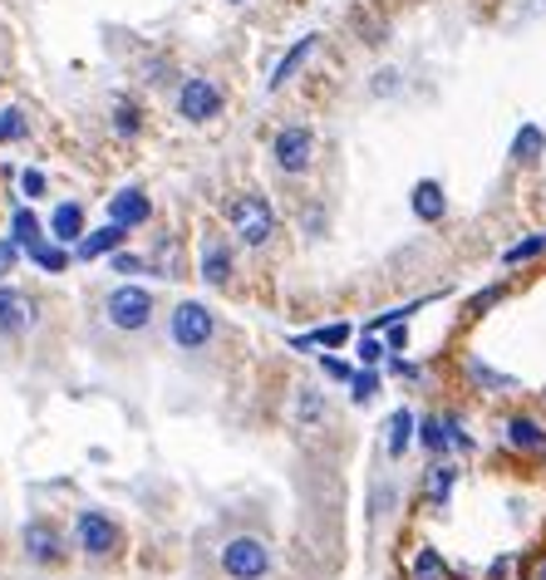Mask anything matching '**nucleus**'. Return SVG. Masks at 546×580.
Listing matches in <instances>:
<instances>
[{"label":"nucleus","instance_id":"nucleus-1","mask_svg":"<svg viewBox=\"0 0 546 580\" xmlns=\"http://www.w3.org/2000/svg\"><path fill=\"white\" fill-rule=\"evenodd\" d=\"M222 340V315L207 300H177L167 305V344L187 360H203L212 354V344Z\"/></svg>","mask_w":546,"mask_h":580},{"label":"nucleus","instance_id":"nucleus-2","mask_svg":"<svg viewBox=\"0 0 546 580\" xmlns=\"http://www.w3.org/2000/svg\"><path fill=\"white\" fill-rule=\"evenodd\" d=\"M69 541H75V551L89 566H109V561H119V556L129 551V532H123V522L113 512H103V507H79L75 526H69Z\"/></svg>","mask_w":546,"mask_h":580},{"label":"nucleus","instance_id":"nucleus-3","mask_svg":"<svg viewBox=\"0 0 546 580\" xmlns=\"http://www.w3.org/2000/svg\"><path fill=\"white\" fill-rule=\"evenodd\" d=\"M99 315L113 335H143L157 320V295L149 286H139V281H119V286L103 291Z\"/></svg>","mask_w":546,"mask_h":580},{"label":"nucleus","instance_id":"nucleus-4","mask_svg":"<svg viewBox=\"0 0 546 580\" xmlns=\"http://www.w3.org/2000/svg\"><path fill=\"white\" fill-rule=\"evenodd\" d=\"M335 424V394L325 384H315V379H301L296 389H291V404H286V428L296 442H315L325 438Z\"/></svg>","mask_w":546,"mask_h":580},{"label":"nucleus","instance_id":"nucleus-5","mask_svg":"<svg viewBox=\"0 0 546 580\" xmlns=\"http://www.w3.org/2000/svg\"><path fill=\"white\" fill-rule=\"evenodd\" d=\"M217 571H222V580H271L276 576V551H271L266 536L232 532L217 546Z\"/></svg>","mask_w":546,"mask_h":580},{"label":"nucleus","instance_id":"nucleus-6","mask_svg":"<svg viewBox=\"0 0 546 580\" xmlns=\"http://www.w3.org/2000/svg\"><path fill=\"white\" fill-rule=\"evenodd\" d=\"M227 227H232L227 237H232L237 247L266 251L271 241H276V207L261 193H237L232 203H227Z\"/></svg>","mask_w":546,"mask_h":580},{"label":"nucleus","instance_id":"nucleus-7","mask_svg":"<svg viewBox=\"0 0 546 580\" xmlns=\"http://www.w3.org/2000/svg\"><path fill=\"white\" fill-rule=\"evenodd\" d=\"M173 109L187 129H207V123H217L227 109L222 84H217L212 74H197V69L183 74V79H177V94H173Z\"/></svg>","mask_w":546,"mask_h":580},{"label":"nucleus","instance_id":"nucleus-8","mask_svg":"<svg viewBox=\"0 0 546 580\" xmlns=\"http://www.w3.org/2000/svg\"><path fill=\"white\" fill-rule=\"evenodd\" d=\"M65 532H59V522H50V516H30L25 526H20V556H25V566H35V571H55L59 561L69 556Z\"/></svg>","mask_w":546,"mask_h":580},{"label":"nucleus","instance_id":"nucleus-9","mask_svg":"<svg viewBox=\"0 0 546 580\" xmlns=\"http://www.w3.org/2000/svg\"><path fill=\"white\" fill-rule=\"evenodd\" d=\"M315 157H320V139H315L310 123H286V129H276V139H271V163H276V173L306 177L315 167Z\"/></svg>","mask_w":546,"mask_h":580},{"label":"nucleus","instance_id":"nucleus-10","mask_svg":"<svg viewBox=\"0 0 546 580\" xmlns=\"http://www.w3.org/2000/svg\"><path fill=\"white\" fill-rule=\"evenodd\" d=\"M197 281L207 291H232L237 286V241H227L222 231H203V241H197Z\"/></svg>","mask_w":546,"mask_h":580},{"label":"nucleus","instance_id":"nucleus-11","mask_svg":"<svg viewBox=\"0 0 546 580\" xmlns=\"http://www.w3.org/2000/svg\"><path fill=\"white\" fill-rule=\"evenodd\" d=\"M458 462L454 458H434L424 468V478H418V507H424L428 516H444L448 507H454V492H458Z\"/></svg>","mask_w":546,"mask_h":580},{"label":"nucleus","instance_id":"nucleus-12","mask_svg":"<svg viewBox=\"0 0 546 580\" xmlns=\"http://www.w3.org/2000/svg\"><path fill=\"white\" fill-rule=\"evenodd\" d=\"M35 325H40V300L20 286H10V281H0V340H25Z\"/></svg>","mask_w":546,"mask_h":580},{"label":"nucleus","instance_id":"nucleus-13","mask_svg":"<svg viewBox=\"0 0 546 580\" xmlns=\"http://www.w3.org/2000/svg\"><path fill=\"white\" fill-rule=\"evenodd\" d=\"M502 448L517 458H546V424L537 414H507L502 418Z\"/></svg>","mask_w":546,"mask_h":580},{"label":"nucleus","instance_id":"nucleus-14","mask_svg":"<svg viewBox=\"0 0 546 580\" xmlns=\"http://www.w3.org/2000/svg\"><path fill=\"white\" fill-rule=\"evenodd\" d=\"M109 221H119V227H129V231L149 227V221H153V197L143 193L139 183L119 187V193L109 197Z\"/></svg>","mask_w":546,"mask_h":580},{"label":"nucleus","instance_id":"nucleus-15","mask_svg":"<svg viewBox=\"0 0 546 580\" xmlns=\"http://www.w3.org/2000/svg\"><path fill=\"white\" fill-rule=\"evenodd\" d=\"M45 231H50V241H59V247H79V237L89 231V212H84V203H75V197L55 203V207H50Z\"/></svg>","mask_w":546,"mask_h":580},{"label":"nucleus","instance_id":"nucleus-16","mask_svg":"<svg viewBox=\"0 0 546 580\" xmlns=\"http://www.w3.org/2000/svg\"><path fill=\"white\" fill-rule=\"evenodd\" d=\"M408 212L414 221H424V227H438V221L448 217V193L438 177H418L414 187H408Z\"/></svg>","mask_w":546,"mask_h":580},{"label":"nucleus","instance_id":"nucleus-17","mask_svg":"<svg viewBox=\"0 0 546 580\" xmlns=\"http://www.w3.org/2000/svg\"><path fill=\"white\" fill-rule=\"evenodd\" d=\"M129 247V227H119V221H103V227H94V231H84L79 237V247H75V261H103V256H113V251H123Z\"/></svg>","mask_w":546,"mask_h":580},{"label":"nucleus","instance_id":"nucleus-18","mask_svg":"<svg viewBox=\"0 0 546 580\" xmlns=\"http://www.w3.org/2000/svg\"><path fill=\"white\" fill-rule=\"evenodd\" d=\"M414 448H418V414L414 408H394L390 424H384V458L404 462Z\"/></svg>","mask_w":546,"mask_h":580},{"label":"nucleus","instance_id":"nucleus-19","mask_svg":"<svg viewBox=\"0 0 546 580\" xmlns=\"http://www.w3.org/2000/svg\"><path fill=\"white\" fill-rule=\"evenodd\" d=\"M320 40H325V35H315V30H310V35H301L296 45H291L286 55L276 59V69H271V79H266V89H271V94H281V89H286V84H291L301 69L310 65V55H315V50H320Z\"/></svg>","mask_w":546,"mask_h":580},{"label":"nucleus","instance_id":"nucleus-20","mask_svg":"<svg viewBox=\"0 0 546 580\" xmlns=\"http://www.w3.org/2000/svg\"><path fill=\"white\" fill-rule=\"evenodd\" d=\"M463 379L478 394H517L522 379L517 374H502V369H492L482 354H463Z\"/></svg>","mask_w":546,"mask_h":580},{"label":"nucleus","instance_id":"nucleus-21","mask_svg":"<svg viewBox=\"0 0 546 580\" xmlns=\"http://www.w3.org/2000/svg\"><path fill=\"white\" fill-rule=\"evenodd\" d=\"M143 129H149V113H143V103L133 99V94H119V99L109 103V133L123 143L143 139Z\"/></svg>","mask_w":546,"mask_h":580},{"label":"nucleus","instance_id":"nucleus-22","mask_svg":"<svg viewBox=\"0 0 546 580\" xmlns=\"http://www.w3.org/2000/svg\"><path fill=\"white\" fill-rule=\"evenodd\" d=\"M507 157H512L517 167H537L542 157H546V129H542V123H522V129L512 133Z\"/></svg>","mask_w":546,"mask_h":580},{"label":"nucleus","instance_id":"nucleus-23","mask_svg":"<svg viewBox=\"0 0 546 580\" xmlns=\"http://www.w3.org/2000/svg\"><path fill=\"white\" fill-rule=\"evenodd\" d=\"M25 261L35 271H45V276H65L69 266H75V247H59V241H35V247L25 251Z\"/></svg>","mask_w":546,"mask_h":580},{"label":"nucleus","instance_id":"nucleus-24","mask_svg":"<svg viewBox=\"0 0 546 580\" xmlns=\"http://www.w3.org/2000/svg\"><path fill=\"white\" fill-rule=\"evenodd\" d=\"M408 580H454V566L438 546H418L414 561H408Z\"/></svg>","mask_w":546,"mask_h":580},{"label":"nucleus","instance_id":"nucleus-25","mask_svg":"<svg viewBox=\"0 0 546 580\" xmlns=\"http://www.w3.org/2000/svg\"><path fill=\"white\" fill-rule=\"evenodd\" d=\"M345 389H350V408H374L384 394V369H354V379Z\"/></svg>","mask_w":546,"mask_h":580},{"label":"nucleus","instance_id":"nucleus-26","mask_svg":"<svg viewBox=\"0 0 546 580\" xmlns=\"http://www.w3.org/2000/svg\"><path fill=\"white\" fill-rule=\"evenodd\" d=\"M532 261H546V231H532V237L512 241L502 251V271H517V266H532Z\"/></svg>","mask_w":546,"mask_h":580},{"label":"nucleus","instance_id":"nucleus-27","mask_svg":"<svg viewBox=\"0 0 546 580\" xmlns=\"http://www.w3.org/2000/svg\"><path fill=\"white\" fill-rule=\"evenodd\" d=\"M50 237V231H45V221H40L35 212H30V207L25 203H20L15 207V212H10V241H20V247H35V241H45Z\"/></svg>","mask_w":546,"mask_h":580},{"label":"nucleus","instance_id":"nucleus-28","mask_svg":"<svg viewBox=\"0 0 546 580\" xmlns=\"http://www.w3.org/2000/svg\"><path fill=\"white\" fill-rule=\"evenodd\" d=\"M438 418H444L448 458H468V452H478V438L468 434V418H463V414H438Z\"/></svg>","mask_w":546,"mask_h":580},{"label":"nucleus","instance_id":"nucleus-29","mask_svg":"<svg viewBox=\"0 0 546 580\" xmlns=\"http://www.w3.org/2000/svg\"><path fill=\"white\" fill-rule=\"evenodd\" d=\"M306 335H310V344H315V350L340 354L345 344L354 340V325H350V320H330V325H315V330H306Z\"/></svg>","mask_w":546,"mask_h":580},{"label":"nucleus","instance_id":"nucleus-30","mask_svg":"<svg viewBox=\"0 0 546 580\" xmlns=\"http://www.w3.org/2000/svg\"><path fill=\"white\" fill-rule=\"evenodd\" d=\"M404 69H394V65H384V69H374L370 74V84H364V94H370V99H398V94H404Z\"/></svg>","mask_w":546,"mask_h":580},{"label":"nucleus","instance_id":"nucleus-31","mask_svg":"<svg viewBox=\"0 0 546 580\" xmlns=\"http://www.w3.org/2000/svg\"><path fill=\"white\" fill-rule=\"evenodd\" d=\"M418 448H424L428 458H448L444 418H438V414H418Z\"/></svg>","mask_w":546,"mask_h":580},{"label":"nucleus","instance_id":"nucleus-32","mask_svg":"<svg viewBox=\"0 0 546 580\" xmlns=\"http://www.w3.org/2000/svg\"><path fill=\"white\" fill-rule=\"evenodd\" d=\"M354 360H360V369H384V360H390L384 335H354Z\"/></svg>","mask_w":546,"mask_h":580},{"label":"nucleus","instance_id":"nucleus-33","mask_svg":"<svg viewBox=\"0 0 546 580\" xmlns=\"http://www.w3.org/2000/svg\"><path fill=\"white\" fill-rule=\"evenodd\" d=\"M507 300V281H498V286H488V291H478V295H468V305H463V315L468 320H482L488 310H498V305Z\"/></svg>","mask_w":546,"mask_h":580},{"label":"nucleus","instance_id":"nucleus-34","mask_svg":"<svg viewBox=\"0 0 546 580\" xmlns=\"http://www.w3.org/2000/svg\"><path fill=\"white\" fill-rule=\"evenodd\" d=\"M315 369H320V379H325V384H350V379H354V369H360V364H350V360H340V354L320 350V354H315Z\"/></svg>","mask_w":546,"mask_h":580},{"label":"nucleus","instance_id":"nucleus-35","mask_svg":"<svg viewBox=\"0 0 546 580\" xmlns=\"http://www.w3.org/2000/svg\"><path fill=\"white\" fill-rule=\"evenodd\" d=\"M109 266H113V276H153V261L149 256H139V251H113L109 256Z\"/></svg>","mask_w":546,"mask_h":580},{"label":"nucleus","instance_id":"nucleus-36","mask_svg":"<svg viewBox=\"0 0 546 580\" xmlns=\"http://www.w3.org/2000/svg\"><path fill=\"white\" fill-rule=\"evenodd\" d=\"M183 74H173V59L167 55H153V59H143V84L149 89H167V84H177Z\"/></svg>","mask_w":546,"mask_h":580},{"label":"nucleus","instance_id":"nucleus-37","mask_svg":"<svg viewBox=\"0 0 546 580\" xmlns=\"http://www.w3.org/2000/svg\"><path fill=\"white\" fill-rule=\"evenodd\" d=\"M424 374H428V369L418 364V360H408V354H390V360H384V379H404V384H424Z\"/></svg>","mask_w":546,"mask_h":580},{"label":"nucleus","instance_id":"nucleus-38","mask_svg":"<svg viewBox=\"0 0 546 580\" xmlns=\"http://www.w3.org/2000/svg\"><path fill=\"white\" fill-rule=\"evenodd\" d=\"M25 133H30L25 113H20V109H0V143H20Z\"/></svg>","mask_w":546,"mask_h":580},{"label":"nucleus","instance_id":"nucleus-39","mask_svg":"<svg viewBox=\"0 0 546 580\" xmlns=\"http://www.w3.org/2000/svg\"><path fill=\"white\" fill-rule=\"evenodd\" d=\"M20 261H25V247L10 237H0V281H10L20 271Z\"/></svg>","mask_w":546,"mask_h":580},{"label":"nucleus","instance_id":"nucleus-40","mask_svg":"<svg viewBox=\"0 0 546 580\" xmlns=\"http://www.w3.org/2000/svg\"><path fill=\"white\" fill-rule=\"evenodd\" d=\"M45 193H50V177L40 173V167H25V173H20V197H25V203H40Z\"/></svg>","mask_w":546,"mask_h":580},{"label":"nucleus","instance_id":"nucleus-41","mask_svg":"<svg viewBox=\"0 0 546 580\" xmlns=\"http://www.w3.org/2000/svg\"><path fill=\"white\" fill-rule=\"evenodd\" d=\"M301 231H306V241H320L325 231H330V217H325V207H320V203H310V207H306V217H301Z\"/></svg>","mask_w":546,"mask_h":580},{"label":"nucleus","instance_id":"nucleus-42","mask_svg":"<svg viewBox=\"0 0 546 580\" xmlns=\"http://www.w3.org/2000/svg\"><path fill=\"white\" fill-rule=\"evenodd\" d=\"M390 507H394V488H390V482H374V488H370V522H384Z\"/></svg>","mask_w":546,"mask_h":580},{"label":"nucleus","instance_id":"nucleus-43","mask_svg":"<svg viewBox=\"0 0 546 580\" xmlns=\"http://www.w3.org/2000/svg\"><path fill=\"white\" fill-rule=\"evenodd\" d=\"M522 576V556L517 551H502L498 561L488 566V580H517Z\"/></svg>","mask_w":546,"mask_h":580},{"label":"nucleus","instance_id":"nucleus-44","mask_svg":"<svg viewBox=\"0 0 546 580\" xmlns=\"http://www.w3.org/2000/svg\"><path fill=\"white\" fill-rule=\"evenodd\" d=\"M286 344H291V350H296V354H310V350H315V344H310V335H306V330H301V335H291V340H286Z\"/></svg>","mask_w":546,"mask_h":580},{"label":"nucleus","instance_id":"nucleus-45","mask_svg":"<svg viewBox=\"0 0 546 580\" xmlns=\"http://www.w3.org/2000/svg\"><path fill=\"white\" fill-rule=\"evenodd\" d=\"M532 580H546V561H542V566H537V576H532Z\"/></svg>","mask_w":546,"mask_h":580},{"label":"nucleus","instance_id":"nucleus-46","mask_svg":"<svg viewBox=\"0 0 546 580\" xmlns=\"http://www.w3.org/2000/svg\"><path fill=\"white\" fill-rule=\"evenodd\" d=\"M227 6H247V0H227Z\"/></svg>","mask_w":546,"mask_h":580}]
</instances>
